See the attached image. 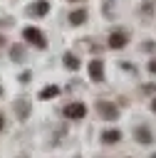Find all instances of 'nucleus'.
Listing matches in <instances>:
<instances>
[{
  "label": "nucleus",
  "instance_id": "4468645a",
  "mask_svg": "<svg viewBox=\"0 0 156 158\" xmlns=\"http://www.w3.org/2000/svg\"><path fill=\"white\" fill-rule=\"evenodd\" d=\"M2 47H5V37L0 35V49H2Z\"/></svg>",
  "mask_w": 156,
  "mask_h": 158
},
{
  "label": "nucleus",
  "instance_id": "6e6552de",
  "mask_svg": "<svg viewBox=\"0 0 156 158\" xmlns=\"http://www.w3.org/2000/svg\"><path fill=\"white\" fill-rule=\"evenodd\" d=\"M136 141L149 146V143H154V136H151V131H149V128H136Z\"/></svg>",
  "mask_w": 156,
  "mask_h": 158
},
{
  "label": "nucleus",
  "instance_id": "f3484780",
  "mask_svg": "<svg viewBox=\"0 0 156 158\" xmlns=\"http://www.w3.org/2000/svg\"><path fill=\"white\" fill-rule=\"evenodd\" d=\"M154 158H156V153H154Z\"/></svg>",
  "mask_w": 156,
  "mask_h": 158
},
{
  "label": "nucleus",
  "instance_id": "2eb2a0df",
  "mask_svg": "<svg viewBox=\"0 0 156 158\" xmlns=\"http://www.w3.org/2000/svg\"><path fill=\"white\" fill-rule=\"evenodd\" d=\"M2 126H5V121H2V114H0V131H2Z\"/></svg>",
  "mask_w": 156,
  "mask_h": 158
},
{
  "label": "nucleus",
  "instance_id": "dca6fc26",
  "mask_svg": "<svg viewBox=\"0 0 156 158\" xmlns=\"http://www.w3.org/2000/svg\"><path fill=\"white\" fill-rule=\"evenodd\" d=\"M151 109H154V111H156V99H154V101H151Z\"/></svg>",
  "mask_w": 156,
  "mask_h": 158
},
{
  "label": "nucleus",
  "instance_id": "f8f14e48",
  "mask_svg": "<svg viewBox=\"0 0 156 158\" xmlns=\"http://www.w3.org/2000/svg\"><path fill=\"white\" fill-rule=\"evenodd\" d=\"M12 59H15V62L22 59V44H15V47H12Z\"/></svg>",
  "mask_w": 156,
  "mask_h": 158
},
{
  "label": "nucleus",
  "instance_id": "9d476101",
  "mask_svg": "<svg viewBox=\"0 0 156 158\" xmlns=\"http://www.w3.org/2000/svg\"><path fill=\"white\" fill-rule=\"evenodd\" d=\"M64 67L74 72V69H79V59H77V57H74L72 52H67V54H64Z\"/></svg>",
  "mask_w": 156,
  "mask_h": 158
},
{
  "label": "nucleus",
  "instance_id": "0eeeda50",
  "mask_svg": "<svg viewBox=\"0 0 156 158\" xmlns=\"http://www.w3.org/2000/svg\"><path fill=\"white\" fill-rule=\"evenodd\" d=\"M57 94H59V86H54V84H52V86H45V89H40V94H37V96H40L42 101H47V99H54Z\"/></svg>",
  "mask_w": 156,
  "mask_h": 158
},
{
  "label": "nucleus",
  "instance_id": "423d86ee",
  "mask_svg": "<svg viewBox=\"0 0 156 158\" xmlns=\"http://www.w3.org/2000/svg\"><path fill=\"white\" fill-rule=\"evenodd\" d=\"M50 12V2L47 0H37L32 7H30V15H37V17H45Z\"/></svg>",
  "mask_w": 156,
  "mask_h": 158
},
{
  "label": "nucleus",
  "instance_id": "1a4fd4ad",
  "mask_svg": "<svg viewBox=\"0 0 156 158\" xmlns=\"http://www.w3.org/2000/svg\"><path fill=\"white\" fill-rule=\"evenodd\" d=\"M119 138H121V133H119L116 128H111V131H104V133H102V141H104V143H116Z\"/></svg>",
  "mask_w": 156,
  "mask_h": 158
},
{
  "label": "nucleus",
  "instance_id": "f03ea898",
  "mask_svg": "<svg viewBox=\"0 0 156 158\" xmlns=\"http://www.w3.org/2000/svg\"><path fill=\"white\" fill-rule=\"evenodd\" d=\"M64 116H69V118H84V116H87V106H84L82 101L67 104V106H64Z\"/></svg>",
  "mask_w": 156,
  "mask_h": 158
},
{
  "label": "nucleus",
  "instance_id": "7ed1b4c3",
  "mask_svg": "<svg viewBox=\"0 0 156 158\" xmlns=\"http://www.w3.org/2000/svg\"><path fill=\"white\" fill-rule=\"evenodd\" d=\"M97 109H99L102 118H106V121H114V118L119 116V109H116L111 101H99V104H97Z\"/></svg>",
  "mask_w": 156,
  "mask_h": 158
},
{
  "label": "nucleus",
  "instance_id": "ddd939ff",
  "mask_svg": "<svg viewBox=\"0 0 156 158\" xmlns=\"http://www.w3.org/2000/svg\"><path fill=\"white\" fill-rule=\"evenodd\" d=\"M149 72H151V74H156V57L149 62Z\"/></svg>",
  "mask_w": 156,
  "mask_h": 158
},
{
  "label": "nucleus",
  "instance_id": "39448f33",
  "mask_svg": "<svg viewBox=\"0 0 156 158\" xmlns=\"http://www.w3.org/2000/svg\"><path fill=\"white\" fill-rule=\"evenodd\" d=\"M126 42H129L126 32H111V37H109V47H111V49H121Z\"/></svg>",
  "mask_w": 156,
  "mask_h": 158
},
{
  "label": "nucleus",
  "instance_id": "9b49d317",
  "mask_svg": "<svg viewBox=\"0 0 156 158\" xmlns=\"http://www.w3.org/2000/svg\"><path fill=\"white\" fill-rule=\"evenodd\" d=\"M84 20H87V12H84V10H74V12L69 15V22H72V25H82Z\"/></svg>",
  "mask_w": 156,
  "mask_h": 158
},
{
  "label": "nucleus",
  "instance_id": "f257e3e1",
  "mask_svg": "<svg viewBox=\"0 0 156 158\" xmlns=\"http://www.w3.org/2000/svg\"><path fill=\"white\" fill-rule=\"evenodd\" d=\"M22 37H25V42L35 44L37 49H45V47H47V40H45L42 30H37V27H25V30H22Z\"/></svg>",
  "mask_w": 156,
  "mask_h": 158
},
{
  "label": "nucleus",
  "instance_id": "a211bd4d",
  "mask_svg": "<svg viewBox=\"0 0 156 158\" xmlns=\"http://www.w3.org/2000/svg\"><path fill=\"white\" fill-rule=\"evenodd\" d=\"M74 2H77V0H74Z\"/></svg>",
  "mask_w": 156,
  "mask_h": 158
},
{
  "label": "nucleus",
  "instance_id": "20e7f679",
  "mask_svg": "<svg viewBox=\"0 0 156 158\" xmlns=\"http://www.w3.org/2000/svg\"><path fill=\"white\" fill-rule=\"evenodd\" d=\"M89 77H92V81H102L104 79V62L102 59H92L89 62Z\"/></svg>",
  "mask_w": 156,
  "mask_h": 158
}]
</instances>
